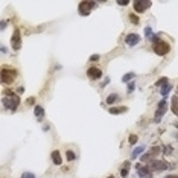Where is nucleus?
<instances>
[{
  "label": "nucleus",
  "mask_w": 178,
  "mask_h": 178,
  "mask_svg": "<svg viewBox=\"0 0 178 178\" xmlns=\"http://www.w3.org/2000/svg\"><path fill=\"white\" fill-rule=\"evenodd\" d=\"M130 20L134 24H139V17L136 14H130Z\"/></svg>",
  "instance_id": "nucleus-25"
},
{
  "label": "nucleus",
  "mask_w": 178,
  "mask_h": 178,
  "mask_svg": "<svg viewBox=\"0 0 178 178\" xmlns=\"http://www.w3.org/2000/svg\"><path fill=\"white\" fill-rule=\"evenodd\" d=\"M143 151H145V146H137V148H136V149L132 151V154H131V157H132V160H134V158H137V157H139V155L142 154Z\"/></svg>",
  "instance_id": "nucleus-19"
},
{
  "label": "nucleus",
  "mask_w": 178,
  "mask_h": 178,
  "mask_svg": "<svg viewBox=\"0 0 178 178\" xmlns=\"http://www.w3.org/2000/svg\"><path fill=\"white\" fill-rule=\"evenodd\" d=\"M26 104H27V105H34V104H35V97H29V99L26 101Z\"/></svg>",
  "instance_id": "nucleus-28"
},
{
  "label": "nucleus",
  "mask_w": 178,
  "mask_h": 178,
  "mask_svg": "<svg viewBox=\"0 0 178 178\" xmlns=\"http://www.w3.org/2000/svg\"><path fill=\"white\" fill-rule=\"evenodd\" d=\"M171 111L175 116H178V96H174L172 101H171Z\"/></svg>",
  "instance_id": "nucleus-16"
},
{
  "label": "nucleus",
  "mask_w": 178,
  "mask_h": 178,
  "mask_svg": "<svg viewBox=\"0 0 178 178\" xmlns=\"http://www.w3.org/2000/svg\"><path fill=\"white\" fill-rule=\"evenodd\" d=\"M177 91H178V88H177Z\"/></svg>",
  "instance_id": "nucleus-35"
},
{
  "label": "nucleus",
  "mask_w": 178,
  "mask_h": 178,
  "mask_svg": "<svg viewBox=\"0 0 178 178\" xmlns=\"http://www.w3.org/2000/svg\"><path fill=\"white\" fill-rule=\"evenodd\" d=\"M99 58H101V55H91L90 61H99Z\"/></svg>",
  "instance_id": "nucleus-32"
},
{
  "label": "nucleus",
  "mask_w": 178,
  "mask_h": 178,
  "mask_svg": "<svg viewBox=\"0 0 178 178\" xmlns=\"http://www.w3.org/2000/svg\"><path fill=\"white\" fill-rule=\"evenodd\" d=\"M148 166L151 167L152 172H163V171L169 169L172 165H169L165 160H151V161H148Z\"/></svg>",
  "instance_id": "nucleus-4"
},
{
  "label": "nucleus",
  "mask_w": 178,
  "mask_h": 178,
  "mask_svg": "<svg viewBox=\"0 0 178 178\" xmlns=\"http://www.w3.org/2000/svg\"><path fill=\"white\" fill-rule=\"evenodd\" d=\"M17 75H18V72L15 70V69L3 66V67H2V72H0V76H2V82H3V84H12L14 81H15Z\"/></svg>",
  "instance_id": "nucleus-3"
},
{
  "label": "nucleus",
  "mask_w": 178,
  "mask_h": 178,
  "mask_svg": "<svg viewBox=\"0 0 178 178\" xmlns=\"http://www.w3.org/2000/svg\"><path fill=\"white\" fill-rule=\"evenodd\" d=\"M34 114H35L37 119L41 120V119L44 117V108L41 107V105H35V107H34Z\"/></svg>",
  "instance_id": "nucleus-15"
},
{
  "label": "nucleus",
  "mask_w": 178,
  "mask_h": 178,
  "mask_svg": "<svg viewBox=\"0 0 178 178\" xmlns=\"http://www.w3.org/2000/svg\"><path fill=\"white\" fill-rule=\"evenodd\" d=\"M22 47V35H20V29H15L14 31V35H12V49L14 50H18Z\"/></svg>",
  "instance_id": "nucleus-11"
},
{
  "label": "nucleus",
  "mask_w": 178,
  "mask_h": 178,
  "mask_svg": "<svg viewBox=\"0 0 178 178\" xmlns=\"http://www.w3.org/2000/svg\"><path fill=\"white\" fill-rule=\"evenodd\" d=\"M95 6H96L95 2H81L79 6H78V9H79V15H88L90 11H91Z\"/></svg>",
  "instance_id": "nucleus-7"
},
{
  "label": "nucleus",
  "mask_w": 178,
  "mask_h": 178,
  "mask_svg": "<svg viewBox=\"0 0 178 178\" xmlns=\"http://www.w3.org/2000/svg\"><path fill=\"white\" fill-rule=\"evenodd\" d=\"M171 90H172V84H166L165 87H161L160 93H161V96H167L171 93Z\"/></svg>",
  "instance_id": "nucleus-20"
},
{
  "label": "nucleus",
  "mask_w": 178,
  "mask_h": 178,
  "mask_svg": "<svg viewBox=\"0 0 178 178\" xmlns=\"http://www.w3.org/2000/svg\"><path fill=\"white\" fill-rule=\"evenodd\" d=\"M107 178H114V177H113V175H110V177H107Z\"/></svg>",
  "instance_id": "nucleus-34"
},
{
  "label": "nucleus",
  "mask_w": 178,
  "mask_h": 178,
  "mask_svg": "<svg viewBox=\"0 0 178 178\" xmlns=\"http://www.w3.org/2000/svg\"><path fill=\"white\" fill-rule=\"evenodd\" d=\"M134 73L132 72H130V73H126V75H123V78H122V82H130L131 79H134Z\"/></svg>",
  "instance_id": "nucleus-22"
},
{
  "label": "nucleus",
  "mask_w": 178,
  "mask_h": 178,
  "mask_svg": "<svg viewBox=\"0 0 178 178\" xmlns=\"http://www.w3.org/2000/svg\"><path fill=\"white\" fill-rule=\"evenodd\" d=\"M50 157H52V161H53V165L59 166V165L62 163V155H61V152H59V151H53Z\"/></svg>",
  "instance_id": "nucleus-14"
},
{
  "label": "nucleus",
  "mask_w": 178,
  "mask_h": 178,
  "mask_svg": "<svg viewBox=\"0 0 178 178\" xmlns=\"http://www.w3.org/2000/svg\"><path fill=\"white\" fill-rule=\"evenodd\" d=\"M171 152H172V148L171 146H165V155L171 154Z\"/></svg>",
  "instance_id": "nucleus-30"
},
{
  "label": "nucleus",
  "mask_w": 178,
  "mask_h": 178,
  "mask_svg": "<svg viewBox=\"0 0 178 178\" xmlns=\"http://www.w3.org/2000/svg\"><path fill=\"white\" fill-rule=\"evenodd\" d=\"M87 76L91 79V81H96V79H101L102 78V70L99 67H90L87 70Z\"/></svg>",
  "instance_id": "nucleus-10"
},
{
  "label": "nucleus",
  "mask_w": 178,
  "mask_h": 178,
  "mask_svg": "<svg viewBox=\"0 0 178 178\" xmlns=\"http://www.w3.org/2000/svg\"><path fill=\"white\" fill-rule=\"evenodd\" d=\"M119 99H120V96H119L117 93H111V95L107 97V104L108 105H111V104H114V102L119 101Z\"/></svg>",
  "instance_id": "nucleus-18"
},
{
  "label": "nucleus",
  "mask_w": 178,
  "mask_h": 178,
  "mask_svg": "<svg viewBox=\"0 0 178 178\" xmlns=\"http://www.w3.org/2000/svg\"><path fill=\"white\" fill-rule=\"evenodd\" d=\"M22 178H35V175L32 172H24L23 175H22Z\"/></svg>",
  "instance_id": "nucleus-26"
},
{
  "label": "nucleus",
  "mask_w": 178,
  "mask_h": 178,
  "mask_svg": "<svg viewBox=\"0 0 178 178\" xmlns=\"http://www.w3.org/2000/svg\"><path fill=\"white\" fill-rule=\"evenodd\" d=\"M145 34H146L148 38H152V31H151V27H146V29H145Z\"/></svg>",
  "instance_id": "nucleus-27"
},
{
  "label": "nucleus",
  "mask_w": 178,
  "mask_h": 178,
  "mask_svg": "<svg viewBox=\"0 0 178 178\" xmlns=\"http://www.w3.org/2000/svg\"><path fill=\"white\" fill-rule=\"evenodd\" d=\"M136 171H137V174H139L140 178H152L154 177L151 167L148 166L146 163H137V165H136Z\"/></svg>",
  "instance_id": "nucleus-5"
},
{
  "label": "nucleus",
  "mask_w": 178,
  "mask_h": 178,
  "mask_svg": "<svg viewBox=\"0 0 178 178\" xmlns=\"http://www.w3.org/2000/svg\"><path fill=\"white\" fill-rule=\"evenodd\" d=\"M165 113H166V101L163 99V101L158 102V110H157V113H155L154 122H160V119H161V116H163Z\"/></svg>",
  "instance_id": "nucleus-12"
},
{
  "label": "nucleus",
  "mask_w": 178,
  "mask_h": 178,
  "mask_svg": "<svg viewBox=\"0 0 178 178\" xmlns=\"http://www.w3.org/2000/svg\"><path fill=\"white\" fill-rule=\"evenodd\" d=\"M128 111V107H125V105H122V107H113V108H108V113L110 114H123V113H126Z\"/></svg>",
  "instance_id": "nucleus-13"
},
{
  "label": "nucleus",
  "mask_w": 178,
  "mask_h": 178,
  "mask_svg": "<svg viewBox=\"0 0 178 178\" xmlns=\"http://www.w3.org/2000/svg\"><path fill=\"white\" fill-rule=\"evenodd\" d=\"M66 158H67L69 161H73V160H76V154H75L73 151H67V154H66Z\"/></svg>",
  "instance_id": "nucleus-23"
},
{
  "label": "nucleus",
  "mask_w": 178,
  "mask_h": 178,
  "mask_svg": "<svg viewBox=\"0 0 178 178\" xmlns=\"http://www.w3.org/2000/svg\"><path fill=\"white\" fill-rule=\"evenodd\" d=\"M134 88H136V84H134V82H130V84H128V91H132Z\"/></svg>",
  "instance_id": "nucleus-31"
},
{
  "label": "nucleus",
  "mask_w": 178,
  "mask_h": 178,
  "mask_svg": "<svg viewBox=\"0 0 178 178\" xmlns=\"http://www.w3.org/2000/svg\"><path fill=\"white\" fill-rule=\"evenodd\" d=\"M137 140H139V137H137L136 134H131L130 137H128V142H130L131 145H136V143H137Z\"/></svg>",
  "instance_id": "nucleus-24"
},
{
  "label": "nucleus",
  "mask_w": 178,
  "mask_h": 178,
  "mask_svg": "<svg viewBox=\"0 0 178 178\" xmlns=\"http://www.w3.org/2000/svg\"><path fill=\"white\" fill-rule=\"evenodd\" d=\"M166 84H169V79H167L166 76H163V78H160V79L155 82V85H157V87H165Z\"/></svg>",
  "instance_id": "nucleus-21"
},
{
  "label": "nucleus",
  "mask_w": 178,
  "mask_h": 178,
  "mask_svg": "<svg viewBox=\"0 0 178 178\" xmlns=\"http://www.w3.org/2000/svg\"><path fill=\"white\" fill-rule=\"evenodd\" d=\"M140 43V35L139 34H128L126 38H125V44L128 46V47H134L136 44H139Z\"/></svg>",
  "instance_id": "nucleus-9"
},
{
  "label": "nucleus",
  "mask_w": 178,
  "mask_h": 178,
  "mask_svg": "<svg viewBox=\"0 0 178 178\" xmlns=\"http://www.w3.org/2000/svg\"><path fill=\"white\" fill-rule=\"evenodd\" d=\"M165 178H178V175H166Z\"/></svg>",
  "instance_id": "nucleus-33"
},
{
  "label": "nucleus",
  "mask_w": 178,
  "mask_h": 178,
  "mask_svg": "<svg viewBox=\"0 0 178 178\" xmlns=\"http://www.w3.org/2000/svg\"><path fill=\"white\" fill-rule=\"evenodd\" d=\"M132 5H134V11L137 14H142V12H145L146 9H149L152 6V2H149V0H136Z\"/></svg>",
  "instance_id": "nucleus-6"
},
{
  "label": "nucleus",
  "mask_w": 178,
  "mask_h": 178,
  "mask_svg": "<svg viewBox=\"0 0 178 178\" xmlns=\"http://www.w3.org/2000/svg\"><path fill=\"white\" fill-rule=\"evenodd\" d=\"M128 3H130V0H122V2L119 0V2H117V5H120V6H126Z\"/></svg>",
  "instance_id": "nucleus-29"
},
{
  "label": "nucleus",
  "mask_w": 178,
  "mask_h": 178,
  "mask_svg": "<svg viewBox=\"0 0 178 178\" xmlns=\"http://www.w3.org/2000/svg\"><path fill=\"white\" fill-rule=\"evenodd\" d=\"M130 167H131V163H130V161H125V163H123V167H122V171H120V177H122V178L128 177Z\"/></svg>",
  "instance_id": "nucleus-17"
},
{
  "label": "nucleus",
  "mask_w": 178,
  "mask_h": 178,
  "mask_svg": "<svg viewBox=\"0 0 178 178\" xmlns=\"http://www.w3.org/2000/svg\"><path fill=\"white\" fill-rule=\"evenodd\" d=\"M158 154H160V148H158V146H154V148H151L146 154L142 155V161L143 163H148V161L152 160V157H157Z\"/></svg>",
  "instance_id": "nucleus-8"
},
{
  "label": "nucleus",
  "mask_w": 178,
  "mask_h": 178,
  "mask_svg": "<svg viewBox=\"0 0 178 178\" xmlns=\"http://www.w3.org/2000/svg\"><path fill=\"white\" fill-rule=\"evenodd\" d=\"M152 50H154V53H157L158 57H165V55L169 53V50H171V44L155 35V37H152Z\"/></svg>",
  "instance_id": "nucleus-2"
},
{
  "label": "nucleus",
  "mask_w": 178,
  "mask_h": 178,
  "mask_svg": "<svg viewBox=\"0 0 178 178\" xmlns=\"http://www.w3.org/2000/svg\"><path fill=\"white\" fill-rule=\"evenodd\" d=\"M3 93L6 95V96H3V99H2L3 107L8 108V110H11V111H15L17 107L20 105V96L15 95V93H12L11 90H5Z\"/></svg>",
  "instance_id": "nucleus-1"
}]
</instances>
